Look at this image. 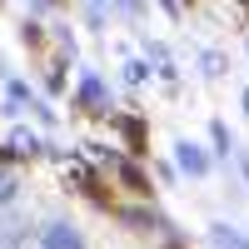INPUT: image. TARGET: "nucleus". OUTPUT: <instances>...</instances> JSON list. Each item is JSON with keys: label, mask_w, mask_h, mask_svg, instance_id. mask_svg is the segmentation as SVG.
Masks as SVG:
<instances>
[{"label": "nucleus", "mask_w": 249, "mask_h": 249, "mask_svg": "<svg viewBox=\"0 0 249 249\" xmlns=\"http://www.w3.org/2000/svg\"><path fill=\"white\" fill-rule=\"evenodd\" d=\"M115 175H120V184H124V190H130V195H150V179H144L140 175V164H115Z\"/></svg>", "instance_id": "nucleus-1"}, {"label": "nucleus", "mask_w": 249, "mask_h": 249, "mask_svg": "<svg viewBox=\"0 0 249 249\" xmlns=\"http://www.w3.org/2000/svg\"><path fill=\"white\" fill-rule=\"evenodd\" d=\"M120 135H124V144H130V155H144V120L124 115L120 120Z\"/></svg>", "instance_id": "nucleus-2"}, {"label": "nucleus", "mask_w": 249, "mask_h": 249, "mask_svg": "<svg viewBox=\"0 0 249 249\" xmlns=\"http://www.w3.org/2000/svg\"><path fill=\"white\" fill-rule=\"evenodd\" d=\"M179 164L190 175H204V155H199V144H179Z\"/></svg>", "instance_id": "nucleus-3"}, {"label": "nucleus", "mask_w": 249, "mask_h": 249, "mask_svg": "<svg viewBox=\"0 0 249 249\" xmlns=\"http://www.w3.org/2000/svg\"><path fill=\"white\" fill-rule=\"evenodd\" d=\"M120 5H135V0H120Z\"/></svg>", "instance_id": "nucleus-4"}]
</instances>
